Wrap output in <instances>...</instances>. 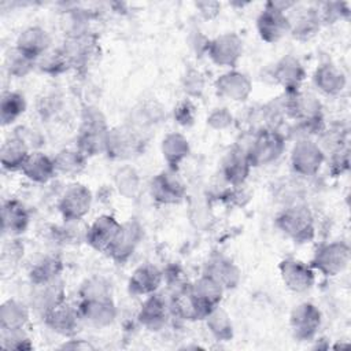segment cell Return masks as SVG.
Wrapping results in <instances>:
<instances>
[{
	"label": "cell",
	"mask_w": 351,
	"mask_h": 351,
	"mask_svg": "<svg viewBox=\"0 0 351 351\" xmlns=\"http://www.w3.org/2000/svg\"><path fill=\"white\" fill-rule=\"evenodd\" d=\"M122 226L118 222H115L114 218L100 217L89 229L88 240L97 250H110Z\"/></svg>",
	"instance_id": "obj_1"
},
{
	"label": "cell",
	"mask_w": 351,
	"mask_h": 351,
	"mask_svg": "<svg viewBox=\"0 0 351 351\" xmlns=\"http://www.w3.org/2000/svg\"><path fill=\"white\" fill-rule=\"evenodd\" d=\"M289 27V22L287 16L282 14V11L271 7L269 4V8L265 10L259 19H258V29L266 41H276L278 40Z\"/></svg>",
	"instance_id": "obj_2"
},
{
	"label": "cell",
	"mask_w": 351,
	"mask_h": 351,
	"mask_svg": "<svg viewBox=\"0 0 351 351\" xmlns=\"http://www.w3.org/2000/svg\"><path fill=\"white\" fill-rule=\"evenodd\" d=\"M48 43H49V38L45 30L40 27H29L23 33H21L16 41V51H19L27 59L33 60L34 58L45 52Z\"/></svg>",
	"instance_id": "obj_3"
},
{
	"label": "cell",
	"mask_w": 351,
	"mask_h": 351,
	"mask_svg": "<svg viewBox=\"0 0 351 351\" xmlns=\"http://www.w3.org/2000/svg\"><path fill=\"white\" fill-rule=\"evenodd\" d=\"M89 204H90L89 191H86L81 185H73V188H70L64 193L60 207L64 217L70 219H78L89 210Z\"/></svg>",
	"instance_id": "obj_4"
},
{
	"label": "cell",
	"mask_w": 351,
	"mask_h": 351,
	"mask_svg": "<svg viewBox=\"0 0 351 351\" xmlns=\"http://www.w3.org/2000/svg\"><path fill=\"white\" fill-rule=\"evenodd\" d=\"M282 278L287 285L295 291H303L313 282L311 271L298 261H285L281 265Z\"/></svg>",
	"instance_id": "obj_5"
},
{
	"label": "cell",
	"mask_w": 351,
	"mask_h": 351,
	"mask_svg": "<svg viewBox=\"0 0 351 351\" xmlns=\"http://www.w3.org/2000/svg\"><path fill=\"white\" fill-rule=\"evenodd\" d=\"M282 147V141L276 133H265L251 148V160L256 163H266L269 160L276 159L280 155Z\"/></svg>",
	"instance_id": "obj_6"
},
{
	"label": "cell",
	"mask_w": 351,
	"mask_h": 351,
	"mask_svg": "<svg viewBox=\"0 0 351 351\" xmlns=\"http://www.w3.org/2000/svg\"><path fill=\"white\" fill-rule=\"evenodd\" d=\"M1 218H3V230L10 234L23 232L29 219L25 207L15 200L12 202L8 200L3 204Z\"/></svg>",
	"instance_id": "obj_7"
},
{
	"label": "cell",
	"mask_w": 351,
	"mask_h": 351,
	"mask_svg": "<svg viewBox=\"0 0 351 351\" xmlns=\"http://www.w3.org/2000/svg\"><path fill=\"white\" fill-rule=\"evenodd\" d=\"M241 45L236 36L225 34L211 44V56L217 63L232 64L239 58Z\"/></svg>",
	"instance_id": "obj_8"
},
{
	"label": "cell",
	"mask_w": 351,
	"mask_h": 351,
	"mask_svg": "<svg viewBox=\"0 0 351 351\" xmlns=\"http://www.w3.org/2000/svg\"><path fill=\"white\" fill-rule=\"evenodd\" d=\"M1 165L7 170H16L22 169L25 160L27 159V147L23 141L14 137L1 145Z\"/></svg>",
	"instance_id": "obj_9"
},
{
	"label": "cell",
	"mask_w": 351,
	"mask_h": 351,
	"mask_svg": "<svg viewBox=\"0 0 351 351\" xmlns=\"http://www.w3.org/2000/svg\"><path fill=\"white\" fill-rule=\"evenodd\" d=\"M21 170L30 180L44 182L52 176V173L55 170V163L51 162L45 155H43L40 152H33V154H29V156L25 160Z\"/></svg>",
	"instance_id": "obj_10"
},
{
	"label": "cell",
	"mask_w": 351,
	"mask_h": 351,
	"mask_svg": "<svg viewBox=\"0 0 351 351\" xmlns=\"http://www.w3.org/2000/svg\"><path fill=\"white\" fill-rule=\"evenodd\" d=\"M182 191L184 189L181 182L171 177V174H162L152 184V195H155L158 200L166 203L178 200L182 195Z\"/></svg>",
	"instance_id": "obj_11"
},
{
	"label": "cell",
	"mask_w": 351,
	"mask_h": 351,
	"mask_svg": "<svg viewBox=\"0 0 351 351\" xmlns=\"http://www.w3.org/2000/svg\"><path fill=\"white\" fill-rule=\"evenodd\" d=\"M27 319V311L23 304L8 300L1 306L0 311V321H1V329H22Z\"/></svg>",
	"instance_id": "obj_12"
},
{
	"label": "cell",
	"mask_w": 351,
	"mask_h": 351,
	"mask_svg": "<svg viewBox=\"0 0 351 351\" xmlns=\"http://www.w3.org/2000/svg\"><path fill=\"white\" fill-rule=\"evenodd\" d=\"M281 226L284 232L289 233L291 236L302 237L308 232L310 228V217L303 210H289L284 213V215L280 218Z\"/></svg>",
	"instance_id": "obj_13"
},
{
	"label": "cell",
	"mask_w": 351,
	"mask_h": 351,
	"mask_svg": "<svg viewBox=\"0 0 351 351\" xmlns=\"http://www.w3.org/2000/svg\"><path fill=\"white\" fill-rule=\"evenodd\" d=\"M160 281L159 271L152 266H141L137 269L130 280V289L137 293H148L154 291Z\"/></svg>",
	"instance_id": "obj_14"
},
{
	"label": "cell",
	"mask_w": 351,
	"mask_h": 351,
	"mask_svg": "<svg viewBox=\"0 0 351 351\" xmlns=\"http://www.w3.org/2000/svg\"><path fill=\"white\" fill-rule=\"evenodd\" d=\"M319 321L318 311L314 308V306L310 304H303L299 306L292 315V324L295 328V332L298 335H308L314 330L315 325Z\"/></svg>",
	"instance_id": "obj_15"
},
{
	"label": "cell",
	"mask_w": 351,
	"mask_h": 351,
	"mask_svg": "<svg viewBox=\"0 0 351 351\" xmlns=\"http://www.w3.org/2000/svg\"><path fill=\"white\" fill-rule=\"evenodd\" d=\"M319 151L308 143L299 144L293 151V165L299 171L310 173L319 165Z\"/></svg>",
	"instance_id": "obj_16"
},
{
	"label": "cell",
	"mask_w": 351,
	"mask_h": 351,
	"mask_svg": "<svg viewBox=\"0 0 351 351\" xmlns=\"http://www.w3.org/2000/svg\"><path fill=\"white\" fill-rule=\"evenodd\" d=\"M1 122L3 125H8L14 122L25 110L23 96L15 92H4L1 96Z\"/></svg>",
	"instance_id": "obj_17"
},
{
	"label": "cell",
	"mask_w": 351,
	"mask_h": 351,
	"mask_svg": "<svg viewBox=\"0 0 351 351\" xmlns=\"http://www.w3.org/2000/svg\"><path fill=\"white\" fill-rule=\"evenodd\" d=\"M218 86L225 95L234 99L243 97L248 92V82L244 78V75L234 74V73L223 75V78L218 81Z\"/></svg>",
	"instance_id": "obj_18"
},
{
	"label": "cell",
	"mask_w": 351,
	"mask_h": 351,
	"mask_svg": "<svg viewBox=\"0 0 351 351\" xmlns=\"http://www.w3.org/2000/svg\"><path fill=\"white\" fill-rule=\"evenodd\" d=\"M341 258L343 254L340 251V247L330 245L317 254V265L328 273H335L341 269V265H346V261H343Z\"/></svg>",
	"instance_id": "obj_19"
},
{
	"label": "cell",
	"mask_w": 351,
	"mask_h": 351,
	"mask_svg": "<svg viewBox=\"0 0 351 351\" xmlns=\"http://www.w3.org/2000/svg\"><path fill=\"white\" fill-rule=\"evenodd\" d=\"M47 319L56 330L70 329L74 325V314L69 308V306H63L62 303L47 310Z\"/></svg>",
	"instance_id": "obj_20"
},
{
	"label": "cell",
	"mask_w": 351,
	"mask_h": 351,
	"mask_svg": "<svg viewBox=\"0 0 351 351\" xmlns=\"http://www.w3.org/2000/svg\"><path fill=\"white\" fill-rule=\"evenodd\" d=\"M186 151H188L186 141L181 136L171 134L163 141V152L170 162L177 163L180 159L185 156Z\"/></svg>",
	"instance_id": "obj_21"
},
{
	"label": "cell",
	"mask_w": 351,
	"mask_h": 351,
	"mask_svg": "<svg viewBox=\"0 0 351 351\" xmlns=\"http://www.w3.org/2000/svg\"><path fill=\"white\" fill-rule=\"evenodd\" d=\"M165 311H163V303L158 299V298H151L145 302L143 310H141V321H144L145 324L149 322H156L160 321V318L163 317Z\"/></svg>",
	"instance_id": "obj_22"
}]
</instances>
